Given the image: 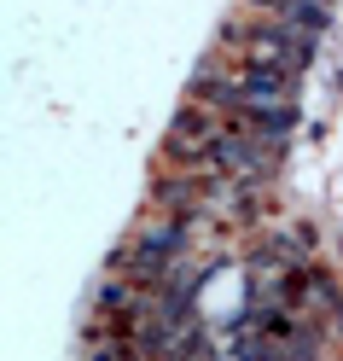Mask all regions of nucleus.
<instances>
[{"instance_id": "obj_1", "label": "nucleus", "mask_w": 343, "mask_h": 361, "mask_svg": "<svg viewBox=\"0 0 343 361\" xmlns=\"http://www.w3.org/2000/svg\"><path fill=\"white\" fill-rule=\"evenodd\" d=\"M227 128H233V117H227V111L187 99V105L175 111L169 134H163V164H180V169H204V157L216 152V140H221Z\"/></svg>"}, {"instance_id": "obj_2", "label": "nucleus", "mask_w": 343, "mask_h": 361, "mask_svg": "<svg viewBox=\"0 0 343 361\" xmlns=\"http://www.w3.org/2000/svg\"><path fill=\"white\" fill-rule=\"evenodd\" d=\"M250 12H262V18H285V24H303V30H326V18H332V0H244Z\"/></svg>"}]
</instances>
